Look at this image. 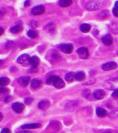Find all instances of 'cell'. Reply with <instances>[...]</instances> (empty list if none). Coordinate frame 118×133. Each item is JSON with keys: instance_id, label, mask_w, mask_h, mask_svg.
<instances>
[{"instance_id": "cell-1", "label": "cell", "mask_w": 118, "mask_h": 133, "mask_svg": "<svg viewBox=\"0 0 118 133\" xmlns=\"http://www.w3.org/2000/svg\"><path fill=\"white\" fill-rule=\"evenodd\" d=\"M102 5V2L101 1H89L86 4V9L88 10H96L99 9L101 7Z\"/></svg>"}, {"instance_id": "cell-2", "label": "cell", "mask_w": 118, "mask_h": 133, "mask_svg": "<svg viewBox=\"0 0 118 133\" xmlns=\"http://www.w3.org/2000/svg\"><path fill=\"white\" fill-rule=\"evenodd\" d=\"M105 87L111 90H118V78H112L106 81Z\"/></svg>"}, {"instance_id": "cell-3", "label": "cell", "mask_w": 118, "mask_h": 133, "mask_svg": "<svg viewBox=\"0 0 118 133\" xmlns=\"http://www.w3.org/2000/svg\"><path fill=\"white\" fill-rule=\"evenodd\" d=\"M117 63L115 62H108V63H106L102 65V69L105 70V71H109V70H113L117 69Z\"/></svg>"}, {"instance_id": "cell-4", "label": "cell", "mask_w": 118, "mask_h": 133, "mask_svg": "<svg viewBox=\"0 0 118 133\" xmlns=\"http://www.w3.org/2000/svg\"><path fill=\"white\" fill-rule=\"evenodd\" d=\"M77 53L78 54V56H80V58H83V59H86L87 58L89 57V50H87V48H80L79 49L77 50Z\"/></svg>"}, {"instance_id": "cell-5", "label": "cell", "mask_w": 118, "mask_h": 133, "mask_svg": "<svg viewBox=\"0 0 118 133\" xmlns=\"http://www.w3.org/2000/svg\"><path fill=\"white\" fill-rule=\"evenodd\" d=\"M30 58L28 55L27 54H23L22 56H20L18 59H17V62L21 64H24V65H27L30 64Z\"/></svg>"}, {"instance_id": "cell-6", "label": "cell", "mask_w": 118, "mask_h": 133, "mask_svg": "<svg viewBox=\"0 0 118 133\" xmlns=\"http://www.w3.org/2000/svg\"><path fill=\"white\" fill-rule=\"evenodd\" d=\"M44 11H45V8L43 5H37L32 9L31 13H32V14L37 16V15H41L44 14Z\"/></svg>"}, {"instance_id": "cell-7", "label": "cell", "mask_w": 118, "mask_h": 133, "mask_svg": "<svg viewBox=\"0 0 118 133\" xmlns=\"http://www.w3.org/2000/svg\"><path fill=\"white\" fill-rule=\"evenodd\" d=\"M12 109H13V111L16 112V113H22L24 109V106L22 103L16 102L12 104Z\"/></svg>"}, {"instance_id": "cell-8", "label": "cell", "mask_w": 118, "mask_h": 133, "mask_svg": "<svg viewBox=\"0 0 118 133\" xmlns=\"http://www.w3.org/2000/svg\"><path fill=\"white\" fill-rule=\"evenodd\" d=\"M61 51L64 53L70 54V53L72 52L73 47H72V45L70 44H63L61 47Z\"/></svg>"}, {"instance_id": "cell-9", "label": "cell", "mask_w": 118, "mask_h": 133, "mask_svg": "<svg viewBox=\"0 0 118 133\" xmlns=\"http://www.w3.org/2000/svg\"><path fill=\"white\" fill-rule=\"evenodd\" d=\"M50 106V102L48 100H43L41 101H40L38 103V107L40 109L42 110H45V109H48Z\"/></svg>"}, {"instance_id": "cell-10", "label": "cell", "mask_w": 118, "mask_h": 133, "mask_svg": "<svg viewBox=\"0 0 118 133\" xmlns=\"http://www.w3.org/2000/svg\"><path fill=\"white\" fill-rule=\"evenodd\" d=\"M105 96H106V92L103 90H97L94 92V97L95 99H103Z\"/></svg>"}, {"instance_id": "cell-11", "label": "cell", "mask_w": 118, "mask_h": 133, "mask_svg": "<svg viewBox=\"0 0 118 133\" xmlns=\"http://www.w3.org/2000/svg\"><path fill=\"white\" fill-rule=\"evenodd\" d=\"M102 42H103V43L105 45L109 46L113 42V38H112V37L110 35H106L102 38Z\"/></svg>"}, {"instance_id": "cell-12", "label": "cell", "mask_w": 118, "mask_h": 133, "mask_svg": "<svg viewBox=\"0 0 118 133\" xmlns=\"http://www.w3.org/2000/svg\"><path fill=\"white\" fill-rule=\"evenodd\" d=\"M52 85L54 86L55 87H56L57 89H61V88L65 87V83L64 82V81L62 80L61 78H58L56 81L52 84Z\"/></svg>"}, {"instance_id": "cell-13", "label": "cell", "mask_w": 118, "mask_h": 133, "mask_svg": "<svg viewBox=\"0 0 118 133\" xmlns=\"http://www.w3.org/2000/svg\"><path fill=\"white\" fill-rule=\"evenodd\" d=\"M40 127H41L40 124H28L22 126V129H31L38 128Z\"/></svg>"}, {"instance_id": "cell-14", "label": "cell", "mask_w": 118, "mask_h": 133, "mask_svg": "<svg viewBox=\"0 0 118 133\" xmlns=\"http://www.w3.org/2000/svg\"><path fill=\"white\" fill-rule=\"evenodd\" d=\"M39 64V58L37 56H33L30 58V64L32 65V67L36 68V66H38Z\"/></svg>"}, {"instance_id": "cell-15", "label": "cell", "mask_w": 118, "mask_h": 133, "mask_svg": "<svg viewBox=\"0 0 118 133\" xmlns=\"http://www.w3.org/2000/svg\"><path fill=\"white\" fill-rule=\"evenodd\" d=\"M75 78V74L72 72H70L68 73H66L65 76V79L68 82H72L74 81V79Z\"/></svg>"}, {"instance_id": "cell-16", "label": "cell", "mask_w": 118, "mask_h": 133, "mask_svg": "<svg viewBox=\"0 0 118 133\" xmlns=\"http://www.w3.org/2000/svg\"><path fill=\"white\" fill-rule=\"evenodd\" d=\"M30 77H27V76H25V77H22L19 79V82L20 84H22V86L23 87H27L28 85V84L30 83Z\"/></svg>"}, {"instance_id": "cell-17", "label": "cell", "mask_w": 118, "mask_h": 133, "mask_svg": "<svg viewBox=\"0 0 118 133\" xmlns=\"http://www.w3.org/2000/svg\"><path fill=\"white\" fill-rule=\"evenodd\" d=\"M112 32L114 33H118V22H113L109 25Z\"/></svg>"}, {"instance_id": "cell-18", "label": "cell", "mask_w": 118, "mask_h": 133, "mask_svg": "<svg viewBox=\"0 0 118 133\" xmlns=\"http://www.w3.org/2000/svg\"><path fill=\"white\" fill-rule=\"evenodd\" d=\"M41 86V81L38 79H33L31 81V87L33 89H38Z\"/></svg>"}, {"instance_id": "cell-19", "label": "cell", "mask_w": 118, "mask_h": 133, "mask_svg": "<svg viewBox=\"0 0 118 133\" xmlns=\"http://www.w3.org/2000/svg\"><path fill=\"white\" fill-rule=\"evenodd\" d=\"M80 29L83 33H88V32H89L90 30H91V26L89 24L84 23V24H82L80 25Z\"/></svg>"}, {"instance_id": "cell-20", "label": "cell", "mask_w": 118, "mask_h": 133, "mask_svg": "<svg viewBox=\"0 0 118 133\" xmlns=\"http://www.w3.org/2000/svg\"><path fill=\"white\" fill-rule=\"evenodd\" d=\"M96 113L98 115V116H99V117H105L107 115V112L106 109L99 107L96 110Z\"/></svg>"}, {"instance_id": "cell-21", "label": "cell", "mask_w": 118, "mask_h": 133, "mask_svg": "<svg viewBox=\"0 0 118 133\" xmlns=\"http://www.w3.org/2000/svg\"><path fill=\"white\" fill-rule=\"evenodd\" d=\"M72 4V2L71 0H61L59 1V5L61 7H68Z\"/></svg>"}, {"instance_id": "cell-22", "label": "cell", "mask_w": 118, "mask_h": 133, "mask_svg": "<svg viewBox=\"0 0 118 133\" xmlns=\"http://www.w3.org/2000/svg\"><path fill=\"white\" fill-rule=\"evenodd\" d=\"M22 28L20 25H16V26H14L10 28V32L12 33H14V34L20 33V32H22Z\"/></svg>"}, {"instance_id": "cell-23", "label": "cell", "mask_w": 118, "mask_h": 133, "mask_svg": "<svg viewBox=\"0 0 118 133\" xmlns=\"http://www.w3.org/2000/svg\"><path fill=\"white\" fill-rule=\"evenodd\" d=\"M86 75L84 72H78L75 74V79L78 81H82L85 78Z\"/></svg>"}, {"instance_id": "cell-24", "label": "cell", "mask_w": 118, "mask_h": 133, "mask_svg": "<svg viewBox=\"0 0 118 133\" xmlns=\"http://www.w3.org/2000/svg\"><path fill=\"white\" fill-rule=\"evenodd\" d=\"M10 79L8 78L3 77V78H0V86H7L9 84Z\"/></svg>"}, {"instance_id": "cell-25", "label": "cell", "mask_w": 118, "mask_h": 133, "mask_svg": "<svg viewBox=\"0 0 118 133\" xmlns=\"http://www.w3.org/2000/svg\"><path fill=\"white\" fill-rule=\"evenodd\" d=\"M59 77L57 76H50V77H48V78L47 79V84H52Z\"/></svg>"}, {"instance_id": "cell-26", "label": "cell", "mask_w": 118, "mask_h": 133, "mask_svg": "<svg viewBox=\"0 0 118 133\" xmlns=\"http://www.w3.org/2000/svg\"><path fill=\"white\" fill-rule=\"evenodd\" d=\"M27 36H28L29 37H30V38H35L38 36V33H36V31L33 30H29L28 32H27Z\"/></svg>"}, {"instance_id": "cell-27", "label": "cell", "mask_w": 118, "mask_h": 133, "mask_svg": "<svg viewBox=\"0 0 118 133\" xmlns=\"http://www.w3.org/2000/svg\"><path fill=\"white\" fill-rule=\"evenodd\" d=\"M90 95H91V92H90L89 90H85L83 91V92H82L83 97H84L86 98H88Z\"/></svg>"}, {"instance_id": "cell-28", "label": "cell", "mask_w": 118, "mask_h": 133, "mask_svg": "<svg viewBox=\"0 0 118 133\" xmlns=\"http://www.w3.org/2000/svg\"><path fill=\"white\" fill-rule=\"evenodd\" d=\"M33 99L32 98H25V100H24V102H25L26 104L29 105L33 102Z\"/></svg>"}, {"instance_id": "cell-29", "label": "cell", "mask_w": 118, "mask_h": 133, "mask_svg": "<svg viewBox=\"0 0 118 133\" xmlns=\"http://www.w3.org/2000/svg\"><path fill=\"white\" fill-rule=\"evenodd\" d=\"M113 14L116 16V17H118V8L117 7H114L113 8Z\"/></svg>"}, {"instance_id": "cell-30", "label": "cell", "mask_w": 118, "mask_h": 133, "mask_svg": "<svg viewBox=\"0 0 118 133\" xmlns=\"http://www.w3.org/2000/svg\"><path fill=\"white\" fill-rule=\"evenodd\" d=\"M112 97L115 98H118V90H115L112 93Z\"/></svg>"}, {"instance_id": "cell-31", "label": "cell", "mask_w": 118, "mask_h": 133, "mask_svg": "<svg viewBox=\"0 0 118 133\" xmlns=\"http://www.w3.org/2000/svg\"><path fill=\"white\" fill-rule=\"evenodd\" d=\"M1 133H10V131L9 129L5 128L1 131Z\"/></svg>"}, {"instance_id": "cell-32", "label": "cell", "mask_w": 118, "mask_h": 133, "mask_svg": "<svg viewBox=\"0 0 118 133\" xmlns=\"http://www.w3.org/2000/svg\"><path fill=\"white\" fill-rule=\"evenodd\" d=\"M8 92L6 88H3V87H1L0 88V93H6Z\"/></svg>"}, {"instance_id": "cell-33", "label": "cell", "mask_w": 118, "mask_h": 133, "mask_svg": "<svg viewBox=\"0 0 118 133\" xmlns=\"http://www.w3.org/2000/svg\"><path fill=\"white\" fill-rule=\"evenodd\" d=\"M4 33V29L2 28H0V36H2Z\"/></svg>"}, {"instance_id": "cell-34", "label": "cell", "mask_w": 118, "mask_h": 133, "mask_svg": "<svg viewBox=\"0 0 118 133\" xmlns=\"http://www.w3.org/2000/svg\"><path fill=\"white\" fill-rule=\"evenodd\" d=\"M16 133H32L31 132H29V131H21V132H18Z\"/></svg>"}, {"instance_id": "cell-35", "label": "cell", "mask_w": 118, "mask_h": 133, "mask_svg": "<svg viewBox=\"0 0 118 133\" xmlns=\"http://www.w3.org/2000/svg\"><path fill=\"white\" fill-rule=\"evenodd\" d=\"M24 5H25V6H26V7H27V6L30 5V2H29V1H27V2H25Z\"/></svg>"}, {"instance_id": "cell-36", "label": "cell", "mask_w": 118, "mask_h": 133, "mask_svg": "<svg viewBox=\"0 0 118 133\" xmlns=\"http://www.w3.org/2000/svg\"><path fill=\"white\" fill-rule=\"evenodd\" d=\"M3 15H4V13L2 11H0V18H2L3 16Z\"/></svg>"}, {"instance_id": "cell-37", "label": "cell", "mask_w": 118, "mask_h": 133, "mask_svg": "<svg viewBox=\"0 0 118 133\" xmlns=\"http://www.w3.org/2000/svg\"><path fill=\"white\" fill-rule=\"evenodd\" d=\"M2 118H3V115H2V113L0 112V121H1L2 120Z\"/></svg>"}, {"instance_id": "cell-38", "label": "cell", "mask_w": 118, "mask_h": 133, "mask_svg": "<svg viewBox=\"0 0 118 133\" xmlns=\"http://www.w3.org/2000/svg\"><path fill=\"white\" fill-rule=\"evenodd\" d=\"M115 7H117V8H118V1H117V2H115Z\"/></svg>"}, {"instance_id": "cell-39", "label": "cell", "mask_w": 118, "mask_h": 133, "mask_svg": "<svg viewBox=\"0 0 118 133\" xmlns=\"http://www.w3.org/2000/svg\"><path fill=\"white\" fill-rule=\"evenodd\" d=\"M103 133H112V132H110V131H106V132H105Z\"/></svg>"}, {"instance_id": "cell-40", "label": "cell", "mask_w": 118, "mask_h": 133, "mask_svg": "<svg viewBox=\"0 0 118 133\" xmlns=\"http://www.w3.org/2000/svg\"><path fill=\"white\" fill-rule=\"evenodd\" d=\"M2 63H3V62L0 60V65H2Z\"/></svg>"}]
</instances>
